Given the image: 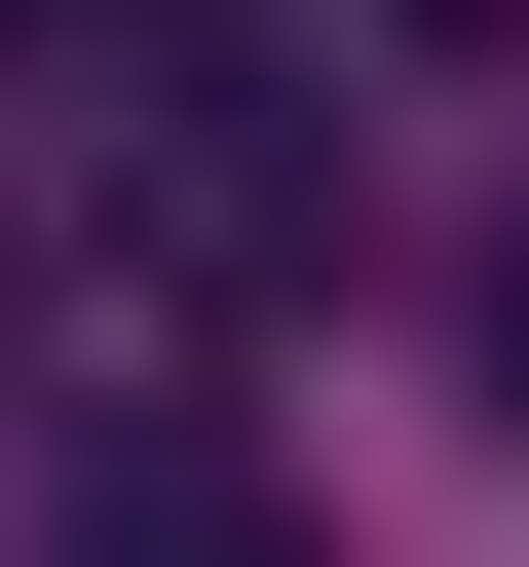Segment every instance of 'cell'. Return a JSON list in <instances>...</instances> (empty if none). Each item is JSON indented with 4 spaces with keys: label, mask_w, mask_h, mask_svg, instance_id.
I'll list each match as a JSON object with an SVG mask.
<instances>
[{
    "label": "cell",
    "mask_w": 529,
    "mask_h": 567,
    "mask_svg": "<svg viewBox=\"0 0 529 567\" xmlns=\"http://www.w3.org/2000/svg\"><path fill=\"white\" fill-rule=\"evenodd\" d=\"M76 227L152 265V303H303V265H341V152L264 114V76H152V114L76 152Z\"/></svg>",
    "instance_id": "obj_1"
},
{
    "label": "cell",
    "mask_w": 529,
    "mask_h": 567,
    "mask_svg": "<svg viewBox=\"0 0 529 567\" xmlns=\"http://www.w3.org/2000/svg\"><path fill=\"white\" fill-rule=\"evenodd\" d=\"M0 39H152V0H0Z\"/></svg>",
    "instance_id": "obj_4"
},
{
    "label": "cell",
    "mask_w": 529,
    "mask_h": 567,
    "mask_svg": "<svg viewBox=\"0 0 529 567\" xmlns=\"http://www.w3.org/2000/svg\"><path fill=\"white\" fill-rule=\"evenodd\" d=\"M39 567H303V529H264L227 454H76V492H39Z\"/></svg>",
    "instance_id": "obj_2"
},
{
    "label": "cell",
    "mask_w": 529,
    "mask_h": 567,
    "mask_svg": "<svg viewBox=\"0 0 529 567\" xmlns=\"http://www.w3.org/2000/svg\"><path fill=\"white\" fill-rule=\"evenodd\" d=\"M454 341H491V454H529V227H491V265H454Z\"/></svg>",
    "instance_id": "obj_3"
},
{
    "label": "cell",
    "mask_w": 529,
    "mask_h": 567,
    "mask_svg": "<svg viewBox=\"0 0 529 567\" xmlns=\"http://www.w3.org/2000/svg\"><path fill=\"white\" fill-rule=\"evenodd\" d=\"M416 39H529V0H416Z\"/></svg>",
    "instance_id": "obj_5"
}]
</instances>
